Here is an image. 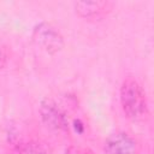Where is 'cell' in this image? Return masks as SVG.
Returning a JSON list of instances; mask_svg holds the SVG:
<instances>
[{"label": "cell", "instance_id": "cell-3", "mask_svg": "<svg viewBox=\"0 0 154 154\" xmlns=\"http://www.w3.org/2000/svg\"><path fill=\"white\" fill-rule=\"evenodd\" d=\"M40 113L43 123L52 130L63 131L67 129V119L65 113L58 107V105L51 100L45 99L40 106Z\"/></svg>", "mask_w": 154, "mask_h": 154}, {"label": "cell", "instance_id": "cell-7", "mask_svg": "<svg viewBox=\"0 0 154 154\" xmlns=\"http://www.w3.org/2000/svg\"><path fill=\"white\" fill-rule=\"evenodd\" d=\"M64 154H81V153H79V150L76 149L75 147H69V148L65 150Z\"/></svg>", "mask_w": 154, "mask_h": 154}, {"label": "cell", "instance_id": "cell-4", "mask_svg": "<svg viewBox=\"0 0 154 154\" xmlns=\"http://www.w3.org/2000/svg\"><path fill=\"white\" fill-rule=\"evenodd\" d=\"M105 154H137L136 141L126 132H116L107 138Z\"/></svg>", "mask_w": 154, "mask_h": 154}, {"label": "cell", "instance_id": "cell-5", "mask_svg": "<svg viewBox=\"0 0 154 154\" xmlns=\"http://www.w3.org/2000/svg\"><path fill=\"white\" fill-rule=\"evenodd\" d=\"M112 7L108 1H77L75 4L76 12L83 18H99L106 14Z\"/></svg>", "mask_w": 154, "mask_h": 154}, {"label": "cell", "instance_id": "cell-2", "mask_svg": "<svg viewBox=\"0 0 154 154\" xmlns=\"http://www.w3.org/2000/svg\"><path fill=\"white\" fill-rule=\"evenodd\" d=\"M32 37L34 41L49 54H55L64 47L61 34L52 24L46 22H42L35 26Z\"/></svg>", "mask_w": 154, "mask_h": 154}, {"label": "cell", "instance_id": "cell-1", "mask_svg": "<svg viewBox=\"0 0 154 154\" xmlns=\"http://www.w3.org/2000/svg\"><path fill=\"white\" fill-rule=\"evenodd\" d=\"M120 102L124 113L132 120H138L147 114V97L141 84L132 77L124 79L120 88Z\"/></svg>", "mask_w": 154, "mask_h": 154}, {"label": "cell", "instance_id": "cell-6", "mask_svg": "<svg viewBox=\"0 0 154 154\" xmlns=\"http://www.w3.org/2000/svg\"><path fill=\"white\" fill-rule=\"evenodd\" d=\"M19 154H49V149L45 143L30 142L19 150Z\"/></svg>", "mask_w": 154, "mask_h": 154}]
</instances>
